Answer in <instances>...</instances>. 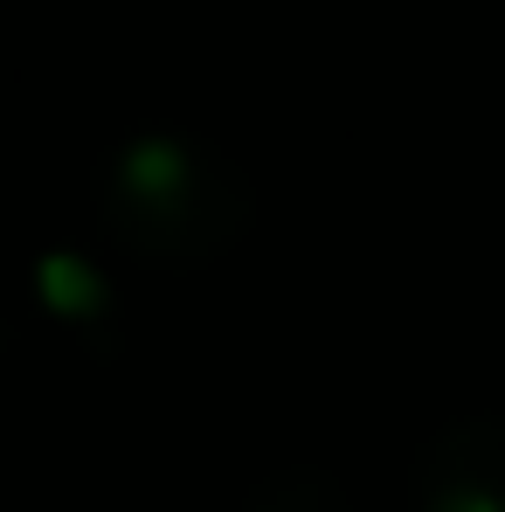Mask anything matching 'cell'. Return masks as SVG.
Masks as SVG:
<instances>
[{"label": "cell", "mask_w": 505, "mask_h": 512, "mask_svg": "<svg viewBox=\"0 0 505 512\" xmlns=\"http://www.w3.org/2000/svg\"><path fill=\"white\" fill-rule=\"evenodd\" d=\"M263 512H339V506L326 499V492H312V485H284V492H277Z\"/></svg>", "instance_id": "cell-2"}, {"label": "cell", "mask_w": 505, "mask_h": 512, "mask_svg": "<svg viewBox=\"0 0 505 512\" xmlns=\"http://www.w3.org/2000/svg\"><path fill=\"white\" fill-rule=\"evenodd\" d=\"M422 512H505V429L443 436L422 457Z\"/></svg>", "instance_id": "cell-1"}]
</instances>
